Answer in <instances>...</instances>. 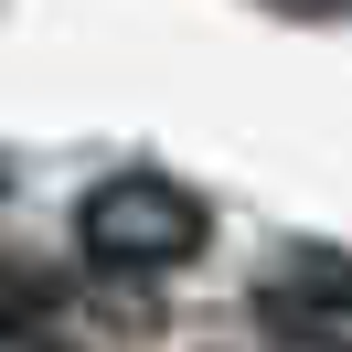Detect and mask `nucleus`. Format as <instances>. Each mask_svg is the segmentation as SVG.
Wrapping results in <instances>:
<instances>
[{"label":"nucleus","mask_w":352,"mask_h":352,"mask_svg":"<svg viewBox=\"0 0 352 352\" xmlns=\"http://www.w3.org/2000/svg\"><path fill=\"white\" fill-rule=\"evenodd\" d=\"M256 309H267V331L299 342V352H352V256L342 245H288V256H267Z\"/></svg>","instance_id":"f03ea898"},{"label":"nucleus","mask_w":352,"mask_h":352,"mask_svg":"<svg viewBox=\"0 0 352 352\" xmlns=\"http://www.w3.org/2000/svg\"><path fill=\"white\" fill-rule=\"evenodd\" d=\"M203 235H214V214H203V192H182L171 171H107L75 203V245H86L96 267H182Z\"/></svg>","instance_id":"f257e3e1"},{"label":"nucleus","mask_w":352,"mask_h":352,"mask_svg":"<svg viewBox=\"0 0 352 352\" xmlns=\"http://www.w3.org/2000/svg\"><path fill=\"white\" fill-rule=\"evenodd\" d=\"M0 352H75L54 320H22V309H0Z\"/></svg>","instance_id":"7ed1b4c3"}]
</instances>
